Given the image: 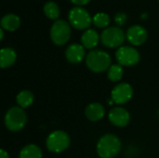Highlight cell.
<instances>
[{
    "label": "cell",
    "mask_w": 159,
    "mask_h": 158,
    "mask_svg": "<svg viewBox=\"0 0 159 158\" xmlns=\"http://www.w3.org/2000/svg\"><path fill=\"white\" fill-rule=\"evenodd\" d=\"M121 150V141L114 134H105L97 143V154L101 158L116 157Z\"/></svg>",
    "instance_id": "obj_1"
},
{
    "label": "cell",
    "mask_w": 159,
    "mask_h": 158,
    "mask_svg": "<svg viewBox=\"0 0 159 158\" xmlns=\"http://www.w3.org/2000/svg\"><path fill=\"white\" fill-rule=\"evenodd\" d=\"M111 62L110 55L102 50H91L86 56V64L88 68L94 73H102L109 70Z\"/></svg>",
    "instance_id": "obj_2"
},
{
    "label": "cell",
    "mask_w": 159,
    "mask_h": 158,
    "mask_svg": "<svg viewBox=\"0 0 159 158\" xmlns=\"http://www.w3.org/2000/svg\"><path fill=\"white\" fill-rule=\"evenodd\" d=\"M5 125L10 131L16 132L22 129L27 123V115L20 106L11 107L5 115Z\"/></svg>",
    "instance_id": "obj_3"
},
{
    "label": "cell",
    "mask_w": 159,
    "mask_h": 158,
    "mask_svg": "<svg viewBox=\"0 0 159 158\" xmlns=\"http://www.w3.org/2000/svg\"><path fill=\"white\" fill-rule=\"evenodd\" d=\"M70 142V137L65 131L55 130L48 136L46 145L49 152L58 154L65 151L69 147Z\"/></svg>",
    "instance_id": "obj_4"
},
{
    "label": "cell",
    "mask_w": 159,
    "mask_h": 158,
    "mask_svg": "<svg viewBox=\"0 0 159 158\" xmlns=\"http://www.w3.org/2000/svg\"><path fill=\"white\" fill-rule=\"evenodd\" d=\"M71 36L70 24L63 20H57L50 28V38L57 46L65 45Z\"/></svg>",
    "instance_id": "obj_5"
},
{
    "label": "cell",
    "mask_w": 159,
    "mask_h": 158,
    "mask_svg": "<svg viewBox=\"0 0 159 158\" xmlns=\"http://www.w3.org/2000/svg\"><path fill=\"white\" fill-rule=\"evenodd\" d=\"M68 20L70 24L77 30H88L92 22L89 13L81 7H73L69 12Z\"/></svg>",
    "instance_id": "obj_6"
},
{
    "label": "cell",
    "mask_w": 159,
    "mask_h": 158,
    "mask_svg": "<svg viewBox=\"0 0 159 158\" xmlns=\"http://www.w3.org/2000/svg\"><path fill=\"white\" fill-rule=\"evenodd\" d=\"M125 34L119 27H107L101 34L102 43L109 48L120 47L125 41Z\"/></svg>",
    "instance_id": "obj_7"
},
{
    "label": "cell",
    "mask_w": 159,
    "mask_h": 158,
    "mask_svg": "<svg viewBox=\"0 0 159 158\" xmlns=\"http://www.w3.org/2000/svg\"><path fill=\"white\" fill-rule=\"evenodd\" d=\"M116 59L121 66H134L140 61V53L133 47L124 46L116 50Z\"/></svg>",
    "instance_id": "obj_8"
},
{
    "label": "cell",
    "mask_w": 159,
    "mask_h": 158,
    "mask_svg": "<svg viewBox=\"0 0 159 158\" xmlns=\"http://www.w3.org/2000/svg\"><path fill=\"white\" fill-rule=\"evenodd\" d=\"M133 96V88L129 83L117 84L111 92V99L116 104L127 103Z\"/></svg>",
    "instance_id": "obj_9"
},
{
    "label": "cell",
    "mask_w": 159,
    "mask_h": 158,
    "mask_svg": "<svg viewBox=\"0 0 159 158\" xmlns=\"http://www.w3.org/2000/svg\"><path fill=\"white\" fill-rule=\"evenodd\" d=\"M108 117L112 125L118 127V128L126 127L130 121L129 113L125 108L120 107V106L112 108L109 112Z\"/></svg>",
    "instance_id": "obj_10"
},
{
    "label": "cell",
    "mask_w": 159,
    "mask_h": 158,
    "mask_svg": "<svg viewBox=\"0 0 159 158\" xmlns=\"http://www.w3.org/2000/svg\"><path fill=\"white\" fill-rule=\"evenodd\" d=\"M147 31L141 25H133L127 31V39L133 46H141L147 40Z\"/></svg>",
    "instance_id": "obj_11"
},
{
    "label": "cell",
    "mask_w": 159,
    "mask_h": 158,
    "mask_svg": "<svg viewBox=\"0 0 159 158\" xmlns=\"http://www.w3.org/2000/svg\"><path fill=\"white\" fill-rule=\"evenodd\" d=\"M85 47L80 44H72L65 50V58L71 63H79L85 58Z\"/></svg>",
    "instance_id": "obj_12"
},
{
    "label": "cell",
    "mask_w": 159,
    "mask_h": 158,
    "mask_svg": "<svg viewBox=\"0 0 159 158\" xmlns=\"http://www.w3.org/2000/svg\"><path fill=\"white\" fill-rule=\"evenodd\" d=\"M85 115L86 117L92 122L100 121L103 118L105 115V109L102 103L99 102H93L89 104L85 109Z\"/></svg>",
    "instance_id": "obj_13"
},
{
    "label": "cell",
    "mask_w": 159,
    "mask_h": 158,
    "mask_svg": "<svg viewBox=\"0 0 159 158\" xmlns=\"http://www.w3.org/2000/svg\"><path fill=\"white\" fill-rule=\"evenodd\" d=\"M99 34L98 33L93 30V29H88L86 30L82 36H81V42H82V46L85 48L88 49H92L94 48L98 43H99Z\"/></svg>",
    "instance_id": "obj_14"
},
{
    "label": "cell",
    "mask_w": 159,
    "mask_h": 158,
    "mask_svg": "<svg viewBox=\"0 0 159 158\" xmlns=\"http://www.w3.org/2000/svg\"><path fill=\"white\" fill-rule=\"evenodd\" d=\"M17 59L15 50L11 47H4L0 51V66L2 68H7L12 66Z\"/></svg>",
    "instance_id": "obj_15"
},
{
    "label": "cell",
    "mask_w": 159,
    "mask_h": 158,
    "mask_svg": "<svg viewBox=\"0 0 159 158\" xmlns=\"http://www.w3.org/2000/svg\"><path fill=\"white\" fill-rule=\"evenodd\" d=\"M20 20L15 14H7L1 19V28L9 32H13L20 27Z\"/></svg>",
    "instance_id": "obj_16"
},
{
    "label": "cell",
    "mask_w": 159,
    "mask_h": 158,
    "mask_svg": "<svg viewBox=\"0 0 159 158\" xmlns=\"http://www.w3.org/2000/svg\"><path fill=\"white\" fill-rule=\"evenodd\" d=\"M41 149L35 144H28L24 146L19 155V158H42Z\"/></svg>",
    "instance_id": "obj_17"
},
{
    "label": "cell",
    "mask_w": 159,
    "mask_h": 158,
    "mask_svg": "<svg viewBox=\"0 0 159 158\" xmlns=\"http://www.w3.org/2000/svg\"><path fill=\"white\" fill-rule=\"evenodd\" d=\"M34 95L30 90H21L16 97V102L18 105L24 109L31 106L34 102Z\"/></svg>",
    "instance_id": "obj_18"
},
{
    "label": "cell",
    "mask_w": 159,
    "mask_h": 158,
    "mask_svg": "<svg viewBox=\"0 0 159 158\" xmlns=\"http://www.w3.org/2000/svg\"><path fill=\"white\" fill-rule=\"evenodd\" d=\"M124 74V70L120 64H112L108 70L107 76L112 82H118L121 80Z\"/></svg>",
    "instance_id": "obj_19"
},
{
    "label": "cell",
    "mask_w": 159,
    "mask_h": 158,
    "mask_svg": "<svg viewBox=\"0 0 159 158\" xmlns=\"http://www.w3.org/2000/svg\"><path fill=\"white\" fill-rule=\"evenodd\" d=\"M44 13L50 20H56L60 16V8L55 2L49 1L44 6Z\"/></svg>",
    "instance_id": "obj_20"
},
{
    "label": "cell",
    "mask_w": 159,
    "mask_h": 158,
    "mask_svg": "<svg viewBox=\"0 0 159 158\" xmlns=\"http://www.w3.org/2000/svg\"><path fill=\"white\" fill-rule=\"evenodd\" d=\"M92 22L94 23L95 26L99 27V28H107V26L110 23V17L106 14V13H97L96 15H94V17L92 18Z\"/></svg>",
    "instance_id": "obj_21"
},
{
    "label": "cell",
    "mask_w": 159,
    "mask_h": 158,
    "mask_svg": "<svg viewBox=\"0 0 159 158\" xmlns=\"http://www.w3.org/2000/svg\"><path fill=\"white\" fill-rule=\"evenodd\" d=\"M115 20H116V22L117 24L123 25V24L126 22V20H127V16H126V14H124L123 12H120V13L116 14Z\"/></svg>",
    "instance_id": "obj_22"
},
{
    "label": "cell",
    "mask_w": 159,
    "mask_h": 158,
    "mask_svg": "<svg viewBox=\"0 0 159 158\" xmlns=\"http://www.w3.org/2000/svg\"><path fill=\"white\" fill-rule=\"evenodd\" d=\"M73 4L77 5V6H83V5H87L88 3H89L90 0H70Z\"/></svg>",
    "instance_id": "obj_23"
},
{
    "label": "cell",
    "mask_w": 159,
    "mask_h": 158,
    "mask_svg": "<svg viewBox=\"0 0 159 158\" xmlns=\"http://www.w3.org/2000/svg\"><path fill=\"white\" fill-rule=\"evenodd\" d=\"M0 158H9L8 154L4 149H1V151H0Z\"/></svg>",
    "instance_id": "obj_24"
},
{
    "label": "cell",
    "mask_w": 159,
    "mask_h": 158,
    "mask_svg": "<svg viewBox=\"0 0 159 158\" xmlns=\"http://www.w3.org/2000/svg\"><path fill=\"white\" fill-rule=\"evenodd\" d=\"M3 37H4V29H0V39L3 40Z\"/></svg>",
    "instance_id": "obj_25"
},
{
    "label": "cell",
    "mask_w": 159,
    "mask_h": 158,
    "mask_svg": "<svg viewBox=\"0 0 159 158\" xmlns=\"http://www.w3.org/2000/svg\"><path fill=\"white\" fill-rule=\"evenodd\" d=\"M158 1H159V0H158Z\"/></svg>",
    "instance_id": "obj_26"
}]
</instances>
